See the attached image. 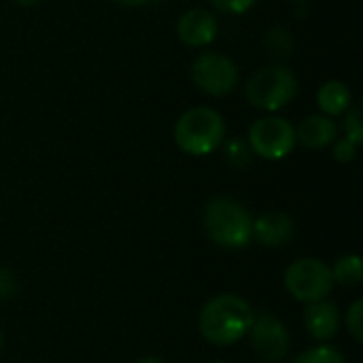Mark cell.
I'll use <instances>...</instances> for the list:
<instances>
[{
    "label": "cell",
    "mask_w": 363,
    "mask_h": 363,
    "mask_svg": "<svg viewBox=\"0 0 363 363\" xmlns=\"http://www.w3.org/2000/svg\"><path fill=\"white\" fill-rule=\"evenodd\" d=\"M255 321L253 306L236 296L221 294L204 304L200 311V334L206 342L217 347H228L245 338Z\"/></svg>",
    "instance_id": "1"
},
{
    "label": "cell",
    "mask_w": 363,
    "mask_h": 363,
    "mask_svg": "<svg viewBox=\"0 0 363 363\" xmlns=\"http://www.w3.org/2000/svg\"><path fill=\"white\" fill-rule=\"evenodd\" d=\"M206 236L221 249L238 251L253 240V217L232 198H213L204 206Z\"/></svg>",
    "instance_id": "2"
},
{
    "label": "cell",
    "mask_w": 363,
    "mask_h": 363,
    "mask_svg": "<svg viewBox=\"0 0 363 363\" xmlns=\"http://www.w3.org/2000/svg\"><path fill=\"white\" fill-rule=\"evenodd\" d=\"M225 140V121L211 106L185 111L174 125V143L187 155H208Z\"/></svg>",
    "instance_id": "3"
},
{
    "label": "cell",
    "mask_w": 363,
    "mask_h": 363,
    "mask_svg": "<svg viewBox=\"0 0 363 363\" xmlns=\"http://www.w3.org/2000/svg\"><path fill=\"white\" fill-rule=\"evenodd\" d=\"M298 94L296 74L281 64L259 68L245 85V96L249 104L257 111L274 113L287 106Z\"/></svg>",
    "instance_id": "4"
},
{
    "label": "cell",
    "mask_w": 363,
    "mask_h": 363,
    "mask_svg": "<svg viewBox=\"0 0 363 363\" xmlns=\"http://www.w3.org/2000/svg\"><path fill=\"white\" fill-rule=\"evenodd\" d=\"M332 268L315 257H302L285 270V289L298 302H319L334 289Z\"/></svg>",
    "instance_id": "5"
},
{
    "label": "cell",
    "mask_w": 363,
    "mask_h": 363,
    "mask_svg": "<svg viewBox=\"0 0 363 363\" xmlns=\"http://www.w3.org/2000/svg\"><path fill=\"white\" fill-rule=\"evenodd\" d=\"M296 147V128L289 119L268 115L251 123L249 149L264 160H283Z\"/></svg>",
    "instance_id": "6"
},
{
    "label": "cell",
    "mask_w": 363,
    "mask_h": 363,
    "mask_svg": "<svg viewBox=\"0 0 363 363\" xmlns=\"http://www.w3.org/2000/svg\"><path fill=\"white\" fill-rule=\"evenodd\" d=\"M191 79L204 94L221 98L236 89L240 72L232 57L217 51H204L191 64Z\"/></svg>",
    "instance_id": "7"
},
{
    "label": "cell",
    "mask_w": 363,
    "mask_h": 363,
    "mask_svg": "<svg viewBox=\"0 0 363 363\" xmlns=\"http://www.w3.org/2000/svg\"><path fill=\"white\" fill-rule=\"evenodd\" d=\"M249 334L255 355L264 363L283 362L291 349V338L287 328L272 315L255 317Z\"/></svg>",
    "instance_id": "8"
},
{
    "label": "cell",
    "mask_w": 363,
    "mask_h": 363,
    "mask_svg": "<svg viewBox=\"0 0 363 363\" xmlns=\"http://www.w3.org/2000/svg\"><path fill=\"white\" fill-rule=\"evenodd\" d=\"M219 23L217 17L206 9H189L177 21V36L183 45L200 49L217 38Z\"/></svg>",
    "instance_id": "9"
},
{
    "label": "cell",
    "mask_w": 363,
    "mask_h": 363,
    "mask_svg": "<svg viewBox=\"0 0 363 363\" xmlns=\"http://www.w3.org/2000/svg\"><path fill=\"white\" fill-rule=\"evenodd\" d=\"M296 234V223L289 215L270 211L253 219V240L268 247V249H279L291 242Z\"/></svg>",
    "instance_id": "10"
},
{
    "label": "cell",
    "mask_w": 363,
    "mask_h": 363,
    "mask_svg": "<svg viewBox=\"0 0 363 363\" xmlns=\"http://www.w3.org/2000/svg\"><path fill=\"white\" fill-rule=\"evenodd\" d=\"M338 138V125L328 115H308L296 128V143L306 149H325Z\"/></svg>",
    "instance_id": "11"
},
{
    "label": "cell",
    "mask_w": 363,
    "mask_h": 363,
    "mask_svg": "<svg viewBox=\"0 0 363 363\" xmlns=\"http://www.w3.org/2000/svg\"><path fill=\"white\" fill-rule=\"evenodd\" d=\"M304 325L313 338L330 340L338 334L340 313L334 302H328V300L311 302L304 311Z\"/></svg>",
    "instance_id": "12"
},
{
    "label": "cell",
    "mask_w": 363,
    "mask_h": 363,
    "mask_svg": "<svg viewBox=\"0 0 363 363\" xmlns=\"http://www.w3.org/2000/svg\"><path fill=\"white\" fill-rule=\"evenodd\" d=\"M351 89L345 81H325L319 91H317V104L323 111V115L328 117H340L349 111L351 102Z\"/></svg>",
    "instance_id": "13"
},
{
    "label": "cell",
    "mask_w": 363,
    "mask_h": 363,
    "mask_svg": "<svg viewBox=\"0 0 363 363\" xmlns=\"http://www.w3.org/2000/svg\"><path fill=\"white\" fill-rule=\"evenodd\" d=\"M334 283H340L345 287H357L363 279V264L359 255H347L336 262L332 268Z\"/></svg>",
    "instance_id": "14"
},
{
    "label": "cell",
    "mask_w": 363,
    "mask_h": 363,
    "mask_svg": "<svg viewBox=\"0 0 363 363\" xmlns=\"http://www.w3.org/2000/svg\"><path fill=\"white\" fill-rule=\"evenodd\" d=\"M291 363H347L342 353L334 347L321 345L315 349H308L304 353H300Z\"/></svg>",
    "instance_id": "15"
},
{
    "label": "cell",
    "mask_w": 363,
    "mask_h": 363,
    "mask_svg": "<svg viewBox=\"0 0 363 363\" xmlns=\"http://www.w3.org/2000/svg\"><path fill=\"white\" fill-rule=\"evenodd\" d=\"M266 47H268L270 55H274V57L289 55V51H291V34H289V30L272 28L268 32V36H266Z\"/></svg>",
    "instance_id": "16"
},
{
    "label": "cell",
    "mask_w": 363,
    "mask_h": 363,
    "mask_svg": "<svg viewBox=\"0 0 363 363\" xmlns=\"http://www.w3.org/2000/svg\"><path fill=\"white\" fill-rule=\"evenodd\" d=\"M345 138H349L357 147L363 143V121L359 106H349V111L345 113Z\"/></svg>",
    "instance_id": "17"
},
{
    "label": "cell",
    "mask_w": 363,
    "mask_h": 363,
    "mask_svg": "<svg viewBox=\"0 0 363 363\" xmlns=\"http://www.w3.org/2000/svg\"><path fill=\"white\" fill-rule=\"evenodd\" d=\"M225 157H228L230 164H234V166H238V168H245V166H249V162H251V149H249L247 143L234 138V140H230V145H228V149H225Z\"/></svg>",
    "instance_id": "18"
},
{
    "label": "cell",
    "mask_w": 363,
    "mask_h": 363,
    "mask_svg": "<svg viewBox=\"0 0 363 363\" xmlns=\"http://www.w3.org/2000/svg\"><path fill=\"white\" fill-rule=\"evenodd\" d=\"M347 330H349V334H351L357 342H362L363 340V302L362 300L353 302V306L349 308V313H347Z\"/></svg>",
    "instance_id": "19"
},
{
    "label": "cell",
    "mask_w": 363,
    "mask_h": 363,
    "mask_svg": "<svg viewBox=\"0 0 363 363\" xmlns=\"http://www.w3.org/2000/svg\"><path fill=\"white\" fill-rule=\"evenodd\" d=\"M211 2L221 15H242L255 4V0H211Z\"/></svg>",
    "instance_id": "20"
},
{
    "label": "cell",
    "mask_w": 363,
    "mask_h": 363,
    "mask_svg": "<svg viewBox=\"0 0 363 363\" xmlns=\"http://www.w3.org/2000/svg\"><path fill=\"white\" fill-rule=\"evenodd\" d=\"M332 145H334V160H338V162H342V164L355 160V155H357V145L351 143L349 138H345V136H342V138H336Z\"/></svg>",
    "instance_id": "21"
},
{
    "label": "cell",
    "mask_w": 363,
    "mask_h": 363,
    "mask_svg": "<svg viewBox=\"0 0 363 363\" xmlns=\"http://www.w3.org/2000/svg\"><path fill=\"white\" fill-rule=\"evenodd\" d=\"M17 291H19L17 277L11 270L0 268V300H13Z\"/></svg>",
    "instance_id": "22"
},
{
    "label": "cell",
    "mask_w": 363,
    "mask_h": 363,
    "mask_svg": "<svg viewBox=\"0 0 363 363\" xmlns=\"http://www.w3.org/2000/svg\"><path fill=\"white\" fill-rule=\"evenodd\" d=\"M113 2H117V4H121V6H143V4H147L149 0H113Z\"/></svg>",
    "instance_id": "23"
},
{
    "label": "cell",
    "mask_w": 363,
    "mask_h": 363,
    "mask_svg": "<svg viewBox=\"0 0 363 363\" xmlns=\"http://www.w3.org/2000/svg\"><path fill=\"white\" fill-rule=\"evenodd\" d=\"M19 6H34V4H38L40 0H15Z\"/></svg>",
    "instance_id": "24"
},
{
    "label": "cell",
    "mask_w": 363,
    "mask_h": 363,
    "mask_svg": "<svg viewBox=\"0 0 363 363\" xmlns=\"http://www.w3.org/2000/svg\"><path fill=\"white\" fill-rule=\"evenodd\" d=\"M134 363H164L162 359H157V357H143V359H138V362Z\"/></svg>",
    "instance_id": "25"
},
{
    "label": "cell",
    "mask_w": 363,
    "mask_h": 363,
    "mask_svg": "<svg viewBox=\"0 0 363 363\" xmlns=\"http://www.w3.org/2000/svg\"><path fill=\"white\" fill-rule=\"evenodd\" d=\"M0 349H2V332H0Z\"/></svg>",
    "instance_id": "26"
},
{
    "label": "cell",
    "mask_w": 363,
    "mask_h": 363,
    "mask_svg": "<svg viewBox=\"0 0 363 363\" xmlns=\"http://www.w3.org/2000/svg\"><path fill=\"white\" fill-rule=\"evenodd\" d=\"M213 363H228V362H213Z\"/></svg>",
    "instance_id": "27"
},
{
    "label": "cell",
    "mask_w": 363,
    "mask_h": 363,
    "mask_svg": "<svg viewBox=\"0 0 363 363\" xmlns=\"http://www.w3.org/2000/svg\"><path fill=\"white\" fill-rule=\"evenodd\" d=\"M296 2H304V0H296Z\"/></svg>",
    "instance_id": "28"
}]
</instances>
